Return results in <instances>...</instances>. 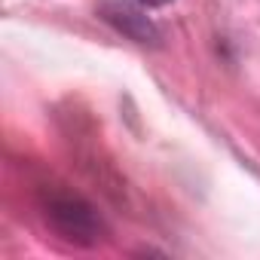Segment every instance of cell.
Masks as SVG:
<instances>
[{
    "instance_id": "obj_1",
    "label": "cell",
    "mask_w": 260,
    "mask_h": 260,
    "mask_svg": "<svg viewBox=\"0 0 260 260\" xmlns=\"http://www.w3.org/2000/svg\"><path fill=\"white\" fill-rule=\"evenodd\" d=\"M34 202H37V211L46 220V226L71 245L92 248L107 236V226H104L98 208L86 196H80L77 190H71L68 184H61L55 178H43L34 184Z\"/></svg>"
},
{
    "instance_id": "obj_2",
    "label": "cell",
    "mask_w": 260,
    "mask_h": 260,
    "mask_svg": "<svg viewBox=\"0 0 260 260\" xmlns=\"http://www.w3.org/2000/svg\"><path fill=\"white\" fill-rule=\"evenodd\" d=\"M101 19L110 22L119 34H125L128 40L135 43H156L159 40V31L156 25L132 4H125V0H110V4L101 7Z\"/></svg>"
},
{
    "instance_id": "obj_3",
    "label": "cell",
    "mask_w": 260,
    "mask_h": 260,
    "mask_svg": "<svg viewBox=\"0 0 260 260\" xmlns=\"http://www.w3.org/2000/svg\"><path fill=\"white\" fill-rule=\"evenodd\" d=\"M144 4H150V7H162V4H169V0H144Z\"/></svg>"
}]
</instances>
